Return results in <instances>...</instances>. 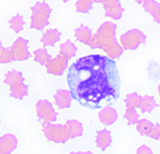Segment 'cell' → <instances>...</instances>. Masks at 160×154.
<instances>
[{"instance_id":"6da1fadb","label":"cell","mask_w":160,"mask_h":154,"mask_svg":"<svg viewBox=\"0 0 160 154\" xmlns=\"http://www.w3.org/2000/svg\"><path fill=\"white\" fill-rule=\"evenodd\" d=\"M67 79L73 99L90 110L111 106L120 97L119 69L108 56L79 58L68 68Z\"/></svg>"},{"instance_id":"7a4b0ae2","label":"cell","mask_w":160,"mask_h":154,"mask_svg":"<svg viewBox=\"0 0 160 154\" xmlns=\"http://www.w3.org/2000/svg\"><path fill=\"white\" fill-rule=\"evenodd\" d=\"M117 25L111 21H106L99 26L97 34L93 35L90 47L93 49L103 50L111 59H118L123 52L122 46L116 40Z\"/></svg>"},{"instance_id":"3957f363","label":"cell","mask_w":160,"mask_h":154,"mask_svg":"<svg viewBox=\"0 0 160 154\" xmlns=\"http://www.w3.org/2000/svg\"><path fill=\"white\" fill-rule=\"evenodd\" d=\"M30 27L35 30H42L49 24L51 8L47 2H37L32 7Z\"/></svg>"},{"instance_id":"277c9868","label":"cell","mask_w":160,"mask_h":154,"mask_svg":"<svg viewBox=\"0 0 160 154\" xmlns=\"http://www.w3.org/2000/svg\"><path fill=\"white\" fill-rule=\"evenodd\" d=\"M42 132L45 138L55 144H65L71 139V135L65 124L51 123L43 125Z\"/></svg>"},{"instance_id":"5b68a950","label":"cell","mask_w":160,"mask_h":154,"mask_svg":"<svg viewBox=\"0 0 160 154\" xmlns=\"http://www.w3.org/2000/svg\"><path fill=\"white\" fill-rule=\"evenodd\" d=\"M36 115L42 125L51 124L57 120V113L48 99H40L36 103Z\"/></svg>"},{"instance_id":"8992f818","label":"cell","mask_w":160,"mask_h":154,"mask_svg":"<svg viewBox=\"0 0 160 154\" xmlns=\"http://www.w3.org/2000/svg\"><path fill=\"white\" fill-rule=\"evenodd\" d=\"M146 42V35L139 29H131L121 36V45L125 50H135Z\"/></svg>"},{"instance_id":"52a82bcc","label":"cell","mask_w":160,"mask_h":154,"mask_svg":"<svg viewBox=\"0 0 160 154\" xmlns=\"http://www.w3.org/2000/svg\"><path fill=\"white\" fill-rule=\"evenodd\" d=\"M14 61H25L30 58L28 41L24 38H18L10 47Z\"/></svg>"},{"instance_id":"ba28073f","label":"cell","mask_w":160,"mask_h":154,"mask_svg":"<svg viewBox=\"0 0 160 154\" xmlns=\"http://www.w3.org/2000/svg\"><path fill=\"white\" fill-rule=\"evenodd\" d=\"M98 3L102 4L107 17L113 20L121 19L124 9L122 7L120 0H98Z\"/></svg>"},{"instance_id":"9c48e42d","label":"cell","mask_w":160,"mask_h":154,"mask_svg":"<svg viewBox=\"0 0 160 154\" xmlns=\"http://www.w3.org/2000/svg\"><path fill=\"white\" fill-rule=\"evenodd\" d=\"M68 64V59L59 54L56 58H52L51 60L45 65V68H47V72L49 74L60 76L66 72Z\"/></svg>"},{"instance_id":"30bf717a","label":"cell","mask_w":160,"mask_h":154,"mask_svg":"<svg viewBox=\"0 0 160 154\" xmlns=\"http://www.w3.org/2000/svg\"><path fill=\"white\" fill-rule=\"evenodd\" d=\"M18 146V138L12 133H6L0 137V154H12Z\"/></svg>"},{"instance_id":"8fae6325","label":"cell","mask_w":160,"mask_h":154,"mask_svg":"<svg viewBox=\"0 0 160 154\" xmlns=\"http://www.w3.org/2000/svg\"><path fill=\"white\" fill-rule=\"evenodd\" d=\"M72 99L73 97L70 90L60 89L54 94V103L57 106V108L60 110L70 108Z\"/></svg>"},{"instance_id":"7c38bea8","label":"cell","mask_w":160,"mask_h":154,"mask_svg":"<svg viewBox=\"0 0 160 154\" xmlns=\"http://www.w3.org/2000/svg\"><path fill=\"white\" fill-rule=\"evenodd\" d=\"M98 120L99 122L105 125L110 126L113 123H115L118 120V113L115 108L112 106H106V107L102 108L98 113Z\"/></svg>"},{"instance_id":"4fadbf2b","label":"cell","mask_w":160,"mask_h":154,"mask_svg":"<svg viewBox=\"0 0 160 154\" xmlns=\"http://www.w3.org/2000/svg\"><path fill=\"white\" fill-rule=\"evenodd\" d=\"M112 144V137L110 131H108L107 129L100 130L97 133L96 137V146L101 149V150H105L108 148Z\"/></svg>"},{"instance_id":"5bb4252c","label":"cell","mask_w":160,"mask_h":154,"mask_svg":"<svg viewBox=\"0 0 160 154\" xmlns=\"http://www.w3.org/2000/svg\"><path fill=\"white\" fill-rule=\"evenodd\" d=\"M61 32L58 29H48L41 39V42L43 46H54L60 41Z\"/></svg>"},{"instance_id":"9a60e30c","label":"cell","mask_w":160,"mask_h":154,"mask_svg":"<svg viewBox=\"0 0 160 154\" xmlns=\"http://www.w3.org/2000/svg\"><path fill=\"white\" fill-rule=\"evenodd\" d=\"M74 36L78 42L89 46L91 43V41H92L93 34H92V30H91L89 27H87L85 25H80L79 27H77L75 29Z\"/></svg>"},{"instance_id":"2e32d148","label":"cell","mask_w":160,"mask_h":154,"mask_svg":"<svg viewBox=\"0 0 160 154\" xmlns=\"http://www.w3.org/2000/svg\"><path fill=\"white\" fill-rule=\"evenodd\" d=\"M4 83L7 84L10 88H13L19 84H22V83H24V78L20 72H18V70L14 69V70H11V72H8L5 74Z\"/></svg>"},{"instance_id":"e0dca14e","label":"cell","mask_w":160,"mask_h":154,"mask_svg":"<svg viewBox=\"0 0 160 154\" xmlns=\"http://www.w3.org/2000/svg\"><path fill=\"white\" fill-rule=\"evenodd\" d=\"M143 7L147 13L153 17L157 24L160 25V4L155 0H148L145 4H143Z\"/></svg>"},{"instance_id":"ac0fdd59","label":"cell","mask_w":160,"mask_h":154,"mask_svg":"<svg viewBox=\"0 0 160 154\" xmlns=\"http://www.w3.org/2000/svg\"><path fill=\"white\" fill-rule=\"evenodd\" d=\"M65 125L68 130V133L71 135V139H74V138H78L80 136H82L84 132L82 123L76 120H68L67 121Z\"/></svg>"},{"instance_id":"d6986e66","label":"cell","mask_w":160,"mask_h":154,"mask_svg":"<svg viewBox=\"0 0 160 154\" xmlns=\"http://www.w3.org/2000/svg\"><path fill=\"white\" fill-rule=\"evenodd\" d=\"M76 52H77V47L71 41H67L60 45L59 54L66 57L68 60H71L72 58H73L75 56Z\"/></svg>"},{"instance_id":"ffe728a7","label":"cell","mask_w":160,"mask_h":154,"mask_svg":"<svg viewBox=\"0 0 160 154\" xmlns=\"http://www.w3.org/2000/svg\"><path fill=\"white\" fill-rule=\"evenodd\" d=\"M156 107H157V103L153 97H150V96L142 97L139 108L143 113H151Z\"/></svg>"},{"instance_id":"44dd1931","label":"cell","mask_w":160,"mask_h":154,"mask_svg":"<svg viewBox=\"0 0 160 154\" xmlns=\"http://www.w3.org/2000/svg\"><path fill=\"white\" fill-rule=\"evenodd\" d=\"M27 94H28V87L24 83L10 89L11 97L16 98V99H23Z\"/></svg>"},{"instance_id":"7402d4cb","label":"cell","mask_w":160,"mask_h":154,"mask_svg":"<svg viewBox=\"0 0 160 154\" xmlns=\"http://www.w3.org/2000/svg\"><path fill=\"white\" fill-rule=\"evenodd\" d=\"M33 56L35 62L39 63L42 66H45L52 59L51 56L48 54L47 48H40L35 50L33 52Z\"/></svg>"},{"instance_id":"603a6c76","label":"cell","mask_w":160,"mask_h":154,"mask_svg":"<svg viewBox=\"0 0 160 154\" xmlns=\"http://www.w3.org/2000/svg\"><path fill=\"white\" fill-rule=\"evenodd\" d=\"M141 98H142V97H140L137 92L129 93L124 98V104L127 106V108H129V109L139 108Z\"/></svg>"},{"instance_id":"cb8c5ba5","label":"cell","mask_w":160,"mask_h":154,"mask_svg":"<svg viewBox=\"0 0 160 154\" xmlns=\"http://www.w3.org/2000/svg\"><path fill=\"white\" fill-rule=\"evenodd\" d=\"M24 19L20 15H16L9 20V27L11 30H13L16 34H18L24 26Z\"/></svg>"},{"instance_id":"d4e9b609","label":"cell","mask_w":160,"mask_h":154,"mask_svg":"<svg viewBox=\"0 0 160 154\" xmlns=\"http://www.w3.org/2000/svg\"><path fill=\"white\" fill-rule=\"evenodd\" d=\"M94 3H98V0H77L75 4L77 13L88 14L92 10Z\"/></svg>"},{"instance_id":"484cf974","label":"cell","mask_w":160,"mask_h":154,"mask_svg":"<svg viewBox=\"0 0 160 154\" xmlns=\"http://www.w3.org/2000/svg\"><path fill=\"white\" fill-rule=\"evenodd\" d=\"M153 126L152 122L151 121L147 120V118H142L139 120L138 122L136 123V129L139 132L141 136H147L148 132L150 131V129Z\"/></svg>"},{"instance_id":"4316f807","label":"cell","mask_w":160,"mask_h":154,"mask_svg":"<svg viewBox=\"0 0 160 154\" xmlns=\"http://www.w3.org/2000/svg\"><path fill=\"white\" fill-rule=\"evenodd\" d=\"M124 118L127 120L129 125H134L139 121V114L137 113L136 109H129L127 108L124 113Z\"/></svg>"},{"instance_id":"83f0119b","label":"cell","mask_w":160,"mask_h":154,"mask_svg":"<svg viewBox=\"0 0 160 154\" xmlns=\"http://www.w3.org/2000/svg\"><path fill=\"white\" fill-rule=\"evenodd\" d=\"M14 61L10 48H3L0 52V64H9Z\"/></svg>"},{"instance_id":"f1b7e54d","label":"cell","mask_w":160,"mask_h":154,"mask_svg":"<svg viewBox=\"0 0 160 154\" xmlns=\"http://www.w3.org/2000/svg\"><path fill=\"white\" fill-rule=\"evenodd\" d=\"M148 137H150L153 140H159L160 138V125L159 124H153V126L150 129L148 132Z\"/></svg>"},{"instance_id":"f546056e","label":"cell","mask_w":160,"mask_h":154,"mask_svg":"<svg viewBox=\"0 0 160 154\" xmlns=\"http://www.w3.org/2000/svg\"><path fill=\"white\" fill-rule=\"evenodd\" d=\"M136 154H153V152H152V148L143 145V146L138 147V149H137V151H136Z\"/></svg>"},{"instance_id":"4dcf8cb0","label":"cell","mask_w":160,"mask_h":154,"mask_svg":"<svg viewBox=\"0 0 160 154\" xmlns=\"http://www.w3.org/2000/svg\"><path fill=\"white\" fill-rule=\"evenodd\" d=\"M134 1H136L137 3H138V4H145L147 1H148V0H134Z\"/></svg>"},{"instance_id":"1f68e13d","label":"cell","mask_w":160,"mask_h":154,"mask_svg":"<svg viewBox=\"0 0 160 154\" xmlns=\"http://www.w3.org/2000/svg\"><path fill=\"white\" fill-rule=\"evenodd\" d=\"M84 151H76V152H71L70 154H83Z\"/></svg>"},{"instance_id":"d6a6232c","label":"cell","mask_w":160,"mask_h":154,"mask_svg":"<svg viewBox=\"0 0 160 154\" xmlns=\"http://www.w3.org/2000/svg\"><path fill=\"white\" fill-rule=\"evenodd\" d=\"M3 49V46H2V42H1V40H0V52Z\"/></svg>"},{"instance_id":"836d02e7","label":"cell","mask_w":160,"mask_h":154,"mask_svg":"<svg viewBox=\"0 0 160 154\" xmlns=\"http://www.w3.org/2000/svg\"><path fill=\"white\" fill-rule=\"evenodd\" d=\"M83 154H94V153L90 152V151H86V152H83Z\"/></svg>"},{"instance_id":"e575fe53","label":"cell","mask_w":160,"mask_h":154,"mask_svg":"<svg viewBox=\"0 0 160 154\" xmlns=\"http://www.w3.org/2000/svg\"><path fill=\"white\" fill-rule=\"evenodd\" d=\"M157 90H158V93H159V96H160V84L158 85V88H157Z\"/></svg>"},{"instance_id":"d590c367","label":"cell","mask_w":160,"mask_h":154,"mask_svg":"<svg viewBox=\"0 0 160 154\" xmlns=\"http://www.w3.org/2000/svg\"><path fill=\"white\" fill-rule=\"evenodd\" d=\"M61 1H63L64 3H67V2H68V1H70V0H61Z\"/></svg>"}]
</instances>
